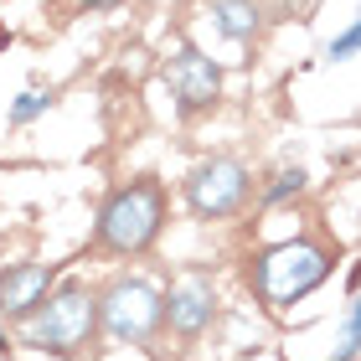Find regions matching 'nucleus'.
<instances>
[{"label": "nucleus", "mask_w": 361, "mask_h": 361, "mask_svg": "<svg viewBox=\"0 0 361 361\" xmlns=\"http://www.w3.org/2000/svg\"><path fill=\"white\" fill-rule=\"evenodd\" d=\"M331 279V253L320 243H279V248L253 258V289L269 310H289L294 300H305L310 289H320Z\"/></svg>", "instance_id": "obj_1"}, {"label": "nucleus", "mask_w": 361, "mask_h": 361, "mask_svg": "<svg viewBox=\"0 0 361 361\" xmlns=\"http://www.w3.org/2000/svg\"><path fill=\"white\" fill-rule=\"evenodd\" d=\"M160 222H166V191L155 180H129L98 212V243L109 253H145L160 238Z\"/></svg>", "instance_id": "obj_2"}, {"label": "nucleus", "mask_w": 361, "mask_h": 361, "mask_svg": "<svg viewBox=\"0 0 361 361\" xmlns=\"http://www.w3.org/2000/svg\"><path fill=\"white\" fill-rule=\"evenodd\" d=\"M98 325V300L83 284H62L52 300H42V310L26 320V346L52 351V356H73Z\"/></svg>", "instance_id": "obj_3"}, {"label": "nucleus", "mask_w": 361, "mask_h": 361, "mask_svg": "<svg viewBox=\"0 0 361 361\" xmlns=\"http://www.w3.org/2000/svg\"><path fill=\"white\" fill-rule=\"evenodd\" d=\"M98 320H104L109 341L119 346H140V341L155 336V325L166 320V294L145 279H114L104 305H98Z\"/></svg>", "instance_id": "obj_4"}, {"label": "nucleus", "mask_w": 361, "mask_h": 361, "mask_svg": "<svg viewBox=\"0 0 361 361\" xmlns=\"http://www.w3.org/2000/svg\"><path fill=\"white\" fill-rule=\"evenodd\" d=\"M186 202L196 217H233V212L248 202V171L238 160H202L191 176H186Z\"/></svg>", "instance_id": "obj_5"}, {"label": "nucleus", "mask_w": 361, "mask_h": 361, "mask_svg": "<svg viewBox=\"0 0 361 361\" xmlns=\"http://www.w3.org/2000/svg\"><path fill=\"white\" fill-rule=\"evenodd\" d=\"M171 88H176V98H180L186 114L212 109L217 93H222V68L207 52H196V47H180V52L171 57Z\"/></svg>", "instance_id": "obj_6"}, {"label": "nucleus", "mask_w": 361, "mask_h": 361, "mask_svg": "<svg viewBox=\"0 0 361 361\" xmlns=\"http://www.w3.org/2000/svg\"><path fill=\"white\" fill-rule=\"evenodd\" d=\"M212 315H217V294H212V284L202 274H186V279H176L171 294H166V320H171V331L176 336H196V331H207Z\"/></svg>", "instance_id": "obj_7"}, {"label": "nucleus", "mask_w": 361, "mask_h": 361, "mask_svg": "<svg viewBox=\"0 0 361 361\" xmlns=\"http://www.w3.org/2000/svg\"><path fill=\"white\" fill-rule=\"evenodd\" d=\"M52 289V269L47 264H16V269H0V315L11 320H31Z\"/></svg>", "instance_id": "obj_8"}, {"label": "nucleus", "mask_w": 361, "mask_h": 361, "mask_svg": "<svg viewBox=\"0 0 361 361\" xmlns=\"http://www.w3.org/2000/svg\"><path fill=\"white\" fill-rule=\"evenodd\" d=\"M212 21L227 42H248L258 31V6L253 0H212Z\"/></svg>", "instance_id": "obj_9"}, {"label": "nucleus", "mask_w": 361, "mask_h": 361, "mask_svg": "<svg viewBox=\"0 0 361 361\" xmlns=\"http://www.w3.org/2000/svg\"><path fill=\"white\" fill-rule=\"evenodd\" d=\"M356 356H361V294L346 305V320H341V341H336L331 361H356Z\"/></svg>", "instance_id": "obj_10"}, {"label": "nucleus", "mask_w": 361, "mask_h": 361, "mask_svg": "<svg viewBox=\"0 0 361 361\" xmlns=\"http://www.w3.org/2000/svg\"><path fill=\"white\" fill-rule=\"evenodd\" d=\"M305 191V171L300 166H284V171H274V180L264 186V202L279 207V202H289V196H300Z\"/></svg>", "instance_id": "obj_11"}, {"label": "nucleus", "mask_w": 361, "mask_h": 361, "mask_svg": "<svg viewBox=\"0 0 361 361\" xmlns=\"http://www.w3.org/2000/svg\"><path fill=\"white\" fill-rule=\"evenodd\" d=\"M47 109H52V88H26V93L11 104V124H31V119L47 114Z\"/></svg>", "instance_id": "obj_12"}, {"label": "nucleus", "mask_w": 361, "mask_h": 361, "mask_svg": "<svg viewBox=\"0 0 361 361\" xmlns=\"http://www.w3.org/2000/svg\"><path fill=\"white\" fill-rule=\"evenodd\" d=\"M356 52H361V16H356V21L331 42V52H325V57H331V62H346V57H356Z\"/></svg>", "instance_id": "obj_13"}, {"label": "nucleus", "mask_w": 361, "mask_h": 361, "mask_svg": "<svg viewBox=\"0 0 361 361\" xmlns=\"http://www.w3.org/2000/svg\"><path fill=\"white\" fill-rule=\"evenodd\" d=\"M83 6H119V0H83Z\"/></svg>", "instance_id": "obj_14"}, {"label": "nucleus", "mask_w": 361, "mask_h": 361, "mask_svg": "<svg viewBox=\"0 0 361 361\" xmlns=\"http://www.w3.org/2000/svg\"><path fill=\"white\" fill-rule=\"evenodd\" d=\"M0 346H6V336H0Z\"/></svg>", "instance_id": "obj_15"}]
</instances>
